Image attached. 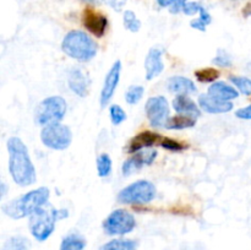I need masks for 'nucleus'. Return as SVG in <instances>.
<instances>
[{
    "mask_svg": "<svg viewBox=\"0 0 251 250\" xmlns=\"http://www.w3.org/2000/svg\"><path fill=\"white\" fill-rule=\"evenodd\" d=\"M157 158V151L156 150H142V151L136 152L132 157L124 162L122 167V171L124 175H130L134 172L141 169L144 166H150L154 162Z\"/></svg>",
    "mask_w": 251,
    "mask_h": 250,
    "instance_id": "f8f14e48",
    "label": "nucleus"
},
{
    "mask_svg": "<svg viewBox=\"0 0 251 250\" xmlns=\"http://www.w3.org/2000/svg\"><path fill=\"white\" fill-rule=\"evenodd\" d=\"M137 242L132 239H112L103 244L100 250H136Z\"/></svg>",
    "mask_w": 251,
    "mask_h": 250,
    "instance_id": "4be33fe9",
    "label": "nucleus"
},
{
    "mask_svg": "<svg viewBox=\"0 0 251 250\" xmlns=\"http://www.w3.org/2000/svg\"><path fill=\"white\" fill-rule=\"evenodd\" d=\"M229 80L233 85L237 86V88L243 95H251V80L249 77H244V76H230Z\"/></svg>",
    "mask_w": 251,
    "mask_h": 250,
    "instance_id": "cd10ccee",
    "label": "nucleus"
},
{
    "mask_svg": "<svg viewBox=\"0 0 251 250\" xmlns=\"http://www.w3.org/2000/svg\"><path fill=\"white\" fill-rule=\"evenodd\" d=\"M173 109L179 114H189L200 117L201 110L199 105L186 95H179L173 100Z\"/></svg>",
    "mask_w": 251,
    "mask_h": 250,
    "instance_id": "6ab92c4d",
    "label": "nucleus"
},
{
    "mask_svg": "<svg viewBox=\"0 0 251 250\" xmlns=\"http://www.w3.org/2000/svg\"><path fill=\"white\" fill-rule=\"evenodd\" d=\"M112 167H113V162L109 154L107 153L100 154V157L97 158L98 175H100V178H105V176H108L110 174V172H112Z\"/></svg>",
    "mask_w": 251,
    "mask_h": 250,
    "instance_id": "b1692460",
    "label": "nucleus"
},
{
    "mask_svg": "<svg viewBox=\"0 0 251 250\" xmlns=\"http://www.w3.org/2000/svg\"><path fill=\"white\" fill-rule=\"evenodd\" d=\"M120 73H122V61L117 60L113 64V66L108 71L107 75H105L104 83H103L102 91H100V103L102 108L107 107L108 103L110 102V100L114 96L115 90H117L118 85H119Z\"/></svg>",
    "mask_w": 251,
    "mask_h": 250,
    "instance_id": "9d476101",
    "label": "nucleus"
},
{
    "mask_svg": "<svg viewBox=\"0 0 251 250\" xmlns=\"http://www.w3.org/2000/svg\"><path fill=\"white\" fill-rule=\"evenodd\" d=\"M145 88L142 86H131L129 90L125 93V100H126L129 104L134 105L136 103H139L141 100V98L144 97Z\"/></svg>",
    "mask_w": 251,
    "mask_h": 250,
    "instance_id": "c85d7f7f",
    "label": "nucleus"
},
{
    "mask_svg": "<svg viewBox=\"0 0 251 250\" xmlns=\"http://www.w3.org/2000/svg\"><path fill=\"white\" fill-rule=\"evenodd\" d=\"M61 49L70 58L80 63H87L97 55L98 44L87 33L74 29L64 37Z\"/></svg>",
    "mask_w": 251,
    "mask_h": 250,
    "instance_id": "7ed1b4c3",
    "label": "nucleus"
},
{
    "mask_svg": "<svg viewBox=\"0 0 251 250\" xmlns=\"http://www.w3.org/2000/svg\"><path fill=\"white\" fill-rule=\"evenodd\" d=\"M162 135L154 134V132L151 131H144L137 134L136 136L132 137L130 140L129 145H127V152L129 153H136V152L142 151L144 149H147V147H152L154 145H161L162 141Z\"/></svg>",
    "mask_w": 251,
    "mask_h": 250,
    "instance_id": "2eb2a0df",
    "label": "nucleus"
},
{
    "mask_svg": "<svg viewBox=\"0 0 251 250\" xmlns=\"http://www.w3.org/2000/svg\"><path fill=\"white\" fill-rule=\"evenodd\" d=\"M135 227L136 220L134 215L124 208L114 210L103 221V230L108 235H125L131 233Z\"/></svg>",
    "mask_w": 251,
    "mask_h": 250,
    "instance_id": "6e6552de",
    "label": "nucleus"
},
{
    "mask_svg": "<svg viewBox=\"0 0 251 250\" xmlns=\"http://www.w3.org/2000/svg\"><path fill=\"white\" fill-rule=\"evenodd\" d=\"M157 2H158L159 6L167 7V6H172L174 2V0H157Z\"/></svg>",
    "mask_w": 251,
    "mask_h": 250,
    "instance_id": "e433bc0d",
    "label": "nucleus"
},
{
    "mask_svg": "<svg viewBox=\"0 0 251 250\" xmlns=\"http://www.w3.org/2000/svg\"><path fill=\"white\" fill-rule=\"evenodd\" d=\"M41 140L44 146L48 149L63 151L68 149L73 142V132L66 125L55 123V124L47 125L42 129Z\"/></svg>",
    "mask_w": 251,
    "mask_h": 250,
    "instance_id": "0eeeda50",
    "label": "nucleus"
},
{
    "mask_svg": "<svg viewBox=\"0 0 251 250\" xmlns=\"http://www.w3.org/2000/svg\"><path fill=\"white\" fill-rule=\"evenodd\" d=\"M235 117L239 118V119L251 120V104L248 105V107L238 109L237 112H235Z\"/></svg>",
    "mask_w": 251,
    "mask_h": 250,
    "instance_id": "72a5a7b5",
    "label": "nucleus"
},
{
    "mask_svg": "<svg viewBox=\"0 0 251 250\" xmlns=\"http://www.w3.org/2000/svg\"><path fill=\"white\" fill-rule=\"evenodd\" d=\"M109 115H110V120H112L113 125H120L123 122L126 120V113H125V110L123 109L120 105H117V104L110 105Z\"/></svg>",
    "mask_w": 251,
    "mask_h": 250,
    "instance_id": "c756f323",
    "label": "nucleus"
},
{
    "mask_svg": "<svg viewBox=\"0 0 251 250\" xmlns=\"http://www.w3.org/2000/svg\"><path fill=\"white\" fill-rule=\"evenodd\" d=\"M69 216L66 208H44L41 207L29 216V232L38 242H46L55 229L56 221L64 220Z\"/></svg>",
    "mask_w": 251,
    "mask_h": 250,
    "instance_id": "20e7f679",
    "label": "nucleus"
},
{
    "mask_svg": "<svg viewBox=\"0 0 251 250\" xmlns=\"http://www.w3.org/2000/svg\"><path fill=\"white\" fill-rule=\"evenodd\" d=\"M145 112H146L149 122L152 126H162L168 120V100L163 96H156V97L149 98L146 104H145Z\"/></svg>",
    "mask_w": 251,
    "mask_h": 250,
    "instance_id": "1a4fd4ad",
    "label": "nucleus"
},
{
    "mask_svg": "<svg viewBox=\"0 0 251 250\" xmlns=\"http://www.w3.org/2000/svg\"><path fill=\"white\" fill-rule=\"evenodd\" d=\"M86 248V239L78 233H70L61 240L59 250H83Z\"/></svg>",
    "mask_w": 251,
    "mask_h": 250,
    "instance_id": "412c9836",
    "label": "nucleus"
},
{
    "mask_svg": "<svg viewBox=\"0 0 251 250\" xmlns=\"http://www.w3.org/2000/svg\"><path fill=\"white\" fill-rule=\"evenodd\" d=\"M123 21H124L125 28L129 29L130 32H139L141 28V21L137 19V16L135 15L134 11L131 10H126L124 12V16H123Z\"/></svg>",
    "mask_w": 251,
    "mask_h": 250,
    "instance_id": "393cba45",
    "label": "nucleus"
},
{
    "mask_svg": "<svg viewBox=\"0 0 251 250\" xmlns=\"http://www.w3.org/2000/svg\"><path fill=\"white\" fill-rule=\"evenodd\" d=\"M82 1H86V2H92V1H96V0H82Z\"/></svg>",
    "mask_w": 251,
    "mask_h": 250,
    "instance_id": "ea45409f",
    "label": "nucleus"
},
{
    "mask_svg": "<svg viewBox=\"0 0 251 250\" xmlns=\"http://www.w3.org/2000/svg\"><path fill=\"white\" fill-rule=\"evenodd\" d=\"M243 15H244L245 17H250L251 16V2L247 4V6L243 9Z\"/></svg>",
    "mask_w": 251,
    "mask_h": 250,
    "instance_id": "4c0bfd02",
    "label": "nucleus"
},
{
    "mask_svg": "<svg viewBox=\"0 0 251 250\" xmlns=\"http://www.w3.org/2000/svg\"><path fill=\"white\" fill-rule=\"evenodd\" d=\"M161 147H163V149L166 150H169V151H181V150L186 149V145H183L180 144V142L176 141V140L171 139V137H166L163 136L162 137V141H161V145H159Z\"/></svg>",
    "mask_w": 251,
    "mask_h": 250,
    "instance_id": "7c9ffc66",
    "label": "nucleus"
},
{
    "mask_svg": "<svg viewBox=\"0 0 251 250\" xmlns=\"http://www.w3.org/2000/svg\"><path fill=\"white\" fill-rule=\"evenodd\" d=\"M9 172L17 185L29 186L36 183L37 174L27 146L20 137L12 136L7 140Z\"/></svg>",
    "mask_w": 251,
    "mask_h": 250,
    "instance_id": "f257e3e1",
    "label": "nucleus"
},
{
    "mask_svg": "<svg viewBox=\"0 0 251 250\" xmlns=\"http://www.w3.org/2000/svg\"><path fill=\"white\" fill-rule=\"evenodd\" d=\"M68 110L66 100L61 96H50L42 100L36 110V123L42 126L60 123Z\"/></svg>",
    "mask_w": 251,
    "mask_h": 250,
    "instance_id": "39448f33",
    "label": "nucleus"
},
{
    "mask_svg": "<svg viewBox=\"0 0 251 250\" xmlns=\"http://www.w3.org/2000/svg\"><path fill=\"white\" fill-rule=\"evenodd\" d=\"M199 14H200V17H199V19L193 20V21L190 22V26L193 27L194 29H199V31L201 32H205L206 27L212 22V17H211V15L206 11V9L203 6Z\"/></svg>",
    "mask_w": 251,
    "mask_h": 250,
    "instance_id": "a878e982",
    "label": "nucleus"
},
{
    "mask_svg": "<svg viewBox=\"0 0 251 250\" xmlns=\"http://www.w3.org/2000/svg\"><path fill=\"white\" fill-rule=\"evenodd\" d=\"M82 24L85 28L93 36L103 37L108 28V19L100 12L95 11L92 9H86L82 15Z\"/></svg>",
    "mask_w": 251,
    "mask_h": 250,
    "instance_id": "9b49d317",
    "label": "nucleus"
},
{
    "mask_svg": "<svg viewBox=\"0 0 251 250\" xmlns=\"http://www.w3.org/2000/svg\"><path fill=\"white\" fill-rule=\"evenodd\" d=\"M199 107L210 114H225L233 109V103L216 100L210 95H201L199 97Z\"/></svg>",
    "mask_w": 251,
    "mask_h": 250,
    "instance_id": "dca6fc26",
    "label": "nucleus"
},
{
    "mask_svg": "<svg viewBox=\"0 0 251 250\" xmlns=\"http://www.w3.org/2000/svg\"><path fill=\"white\" fill-rule=\"evenodd\" d=\"M162 55H163V50L158 47L150 49L147 53L146 59H145V71H146V80H153L164 69L163 60H162Z\"/></svg>",
    "mask_w": 251,
    "mask_h": 250,
    "instance_id": "4468645a",
    "label": "nucleus"
},
{
    "mask_svg": "<svg viewBox=\"0 0 251 250\" xmlns=\"http://www.w3.org/2000/svg\"><path fill=\"white\" fill-rule=\"evenodd\" d=\"M201 9H202V5H200L199 2L190 1L186 2L185 6L183 7V11L185 12L186 15H195L198 14V12H200Z\"/></svg>",
    "mask_w": 251,
    "mask_h": 250,
    "instance_id": "473e14b6",
    "label": "nucleus"
},
{
    "mask_svg": "<svg viewBox=\"0 0 251 250\" xmlns=\"http://www.w3.org/2000/svg\"><path fill=\"white\" fill-rule=\"evenodd\" d=\"M50 196V191L46 186H41L34 190L28 191L20 198L14 199L2 206V212L10 218L20 220V218L29 217L38 208L47 205Z\"/></svg>",
    "mask_w": 251,
    "mask_h": 250,
    "instance_id": "f03ea898",
    "label": "nucleus"
},
{
    "mask_svg": "<svg viewBox=\"0 0 251 250\" xmlns=\"http://www.w3.org/2000/svg\"><path fill=\"white\" fill-rule=\"evenodd\" d=\"M186 0H174L173 5L171 6V12L172 14H178L179 11L183 10V7L185 6Z\"/></svg>",
    "mask_w": 251,
    "mask_h": 250,
    "instance_id": "f704fd0d",
    "label": "nucleus"
},
{
    "mask_svg": "<svg viewBox=\"0 0 251 250\" xmlns=\"http://www.w3.org/2000/svg\"><path fill=\"white\" fill-rule=\"evenodd\" d=\"M167 88L171 92L178 93V95H189V93L196 92V86L190 78L184 76H172L167 81Z\"/></svg>",
    "mask_w": 251,
    "mask_h": 250,
    "instance_id": "f3484780",
    "label": "nucleus"
},
{
    "mask_svg": "<svg viewBox=\"0 0 251 250\" xmlns=\"http://www.w3.org/2000/svg\"><path fill=\"white\" fill-rule=\"evenodd\" d=\"M208 95L212 96L216 100L230 102L232 100H235L239 96V93L233 86H229L228 83L220 81V82L212 83L208 87Z\"/></svg>",
    "mask_w": 251,
    "mask_h": 250,
    "instance_id": "a211bd4d",
    "label": "nucleus"
},
{
    "mask_svg": "<svg viewBox=\"0 0 251 250\" xmlns=\"http://www.w3.org/2000/svg\"><path fill=\"white\" fill-rule=\"evenodd\" d=\"M68 83L70 90L75 95L80 97H86L88 95V88H90V77L87 73L81 68L71 69L69 73Z\"/></svg>",
    "mask_w": 251,
    "mask_h": 250,
    "instance_id": "ddd939ff",
    "label": "nucleus"
},
{
    "mask_svg": "<svg viewBox=\"0 0 251 250\" xmlns=\"http://www.w3.org/2000/svg\"><path fill=\"white\" fill-rule=\"evenodd\" d=\"M156 186L149 180H137L125 186L118 194V200L126 205H145L156 198Z\"/></svg>",
    "mask_w": 251,
    "mask_h": 250,
    "instance_id": "423d86ee",
    "label": "nucleus"
},
{
    "mask_svg": "<svg viewBox=\"0 0 251 250\" xmlns=\"http://www.w3.org/2000/svg\"><path fill=\"white\" fill-rule=\"evenodd\" d=\"M1 250H31V242L24 235H14L5 240Z\"/></svg>",
    "mask_w": 251,
    "mask_h": 250,
    "instance_id": "5701e85b",
    "label": "nucleus"
},
{
    "mask_svg": "<svg viewBox=\"0 0 251 250\" xmlns=\"http://www.w3.org/2000/svg\"><path fill=\"white\" fill-rule=\"evenodd\" d=\"M109 4L115 11H120L124 7V5L126 4V0H110Z\"/></svg>",
    "mask_w": 251,
    "mask_h": 250,
    "instance_id": "c9c22d12",
    "label": "nucleus"
},
{
    "mask_svg": "<svg viewBox=\"0 0 251 250\" xmlns=\"http://www.w3.org/2000/svg\"><path fill=\"white\" fill-rule=\"evenodd\" d=\"M213 64H216L217 66H222V68H230L233 64L232 58H230L228 54H226L223 50H218V55L216 56L212 60Z\"/></svg>",
    "mask_w": 251,
    "mask_h": 250,
    "instance_id": "2f4dec72",
    "label": "nucleus"
},
{
    "mask_svg": "<svg viewBox=\"0 0 251 250\" xmlns=\"http://www.w3.org/2000/svg\"><path fill=\"white\" fill-rule=\"evenodd\" d=\"M196 118L198 117H194V115L179 114L176 117L168 118L164 126L169 130L189 129V127H193L196 125Z\"/></svg>",
    "mask_w": 251,
    "mask_h": 250,
    "instance_id": "aec40b11",
    "label": "nucleus"
},
{
    "mask_svg": "<svg viewBox=\"0 0 251 250\" xmlns=\"http://www.w3.org/2000/svg\"><path fill=\"white\" fill-rule=\"evenodd\" d=\"M248 70H249V71H250V73H251V63H249V64H248Z\"/></svg>",
    "mask_w": 251,
    "mask_h": 250,
    "instance_id": "58836bf2",
    "label": "nucleus"
},
{
    "mask_svg": "<svg viewBox=\"0 0 251 250\" xmlns=\"http://www.w3.org/2000/svg\"><path fill=\"white\" fill-rule=\"evenodd\" d=\"M195 76L200 82H213L220 77V71L215 68H202L195 71Z\"/></svg>",
    "mask_w": 251,
    "mask_h": 250,
    "instance_id": "bb28decb",
    "label": "nucleus"
}]
</instances>
